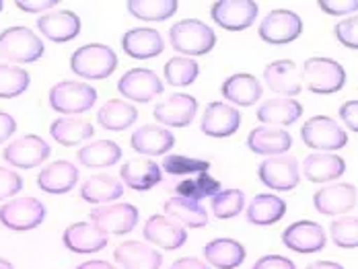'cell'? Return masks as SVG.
<instances>
[{
  "label": "cell",
  "mask_w": 358,
  "mask_h": 269,
  "mask_svg": "<svg viewBox=\"0 0 358 269\" xmlns=\"http://www.w3.org/2000/svg\"><path fill=\"white\" fill-rule=\"evenodd\" d=\"M50 107L58 113H64L66 117L78 115L89 111L97 103V91L78 80H62L50 89Z\"/></svg>",
  "instance_id": "4"
},
{
  "label": "cell",
  "mask_w": 358,
  "mask_h": 269,
  "mask_svg": "<svg viewBox=\"0 0 358 269\" xmlns=\"http://www.w3.org/2000/svg\"><path fill=\"white\" fill-rule=\"evenodd\" d=\"M220 183L216 181L215 177H210L208 173L196 175L192 179H185L176 185V194L179 198L192 200V202H200L204 198H215L216 194L220 191Z\"/></svg>",
  "instance_id": "39"
},
{
  "label": "cell",
  "mask_w": 358,
  "mask_h": 269,
  "mask_svg": "<svg viewBox=\"0 0 358 269\" xmlns=\"http://www.w3.org/2000/svg\"><path fill=\"white\" fill-rule=\"evenodd\" d=\"M292 146V136L282 128L259 126L248 136V148L262 157H282Z\"/></svg>",
  "instance_id": "27"
},
{
  "label": "cell",
  "mask_w": 358,
  "mask_h": 269,
  "mask_svg": "<svg viewBox=\"0 0 358 269\" xmlns=\"http://www.w3.org/2000/svg\"><path fill=\"white\" fill-rule=\"evenodd\" d=\"M78 183V168L71 161H56L37 175V185L41 191L52 196L69 194Z\"/></svg>",
  "instance_id": "26"
},
{
  "label": "cell",
  "mask_w": 358,
  "mask_h": 269,
  "mask_svg": "<svg viewBox=\"0 0 358 269\" xmlns=\"http://www.w3.org/2000/svg\"><path fill=\"white\" fill-rule=\"evenodd\" d=\"M264 80L270 91L292 99L303 91V76L292 60H276L264 70Z\"/></svg>",
  "instance_id": "19"
},
{
  "label": "cell",
  "mask_w": 358,
  "mask_h": 269,
  "mask_svg": "<svg viewBox=\"0 0 358 269\" xmlns=\"http://www.w3.org/2000/svg\"><path fill=\"white\" fill-rule=\"evenodd\" d=\"M169 41L173 50L187 56H204L216 45V34L200 19H183L169 29Z\"/></svg>",
  "instance_id": "1"
},
{
  "label": "cell",
  "mask_w": 358,
  "mask_h": 269,
  "mask_svg": "<svg viewBox=\"0 0 358 269\" xmlns=\"http://www.w3.org/2000/svg\"><path fill=\"white\" fill-rule=\"evenodd\" d=\"M169 269H210V266L196 257H181Z\"/></svg>",
  "instance_id": "52"
},
{
  "label": "cell",
  "mask_w": 358,
  "mask_h": 269,
  "mask_svg": "<svg viewBox=\"0 0 358 269\" xmlns=\"http://www.w3.org/2000/svg\"><path fill=\"white\" fill-rule=\"evenodd\" d=\"M17 132V122L10 113L0 111V144H4L10 136Z\"/></svg>",
  "instance_id": "51"
},
{
  "label": "cell",
  "mask_w": 358,
  "mask_h": 269,
  "mask_svg": "<svg viewBox=\"0 0 358 269\" xmlns=\"http://www.w3.org/2000/svg\"><path fill=\"white\" fill-rule=\"evenodd\" d=\"M113 259L124 269H159L163 266V255L141 240L120 242L113 251Z\"/></svg>",
  "instance_id": "24"
},
{
  "label": "cell",
  "mask_w": 358,
  "mask_h": 269,
  "mask_svg": "<svg viewBox=\"0 0 358 269\" xmlns=\"http://www.w3.org/2000/svg\"><path fill=\"white\" fill-rule=\"evenodd\" d=\"M120 179L128 189L148 191L163 179V168L152 159H132L120 168Z\"/></svg>",
  "instance_id": "25"
},
{
  "label": "cell",
  "mask_w": 358,
  "mask_h": 269,
  "mask_svg": "<svg viewBox=\"0 0 358 269\" xmlns=\"http://www.w3.org/2000/svg\"><path fill=\"white\" fill-rule=\"evenodd\" d=\"M301 138L305 146L313 150H325V152L340 150L348 144L346 130L327 115H315L307 119V124L301 128Z\"/></svg>",
  "instance_id": "7"
},
{
  "label": "cell",
  "mask_w": 358,
  "mask_h": 269,
  "mask_svg": "<svg viewBox=\"0 0 358 269\" xmlns=\"http://www.w3.org/2000/svg\"><path fill=\"white\" fill-rule=\"evenodd\" d=\"M257 177L268 189L292 191L301 181V170L292 157H268L257 168Z\"/></svg>",
  "instance_id": "12"
},
{
  "label": "cell",
  "mask_w": 358,
  "mask_h": 269,
  "mask_svg": "<svg viewBox=\"0 0 358 269\" xmlns=\"http://www.w3.org/2000/svg\"><path fill=\"white\" fill-rule=\"evenodd\" d=\"M2 8H4V4H2V2H0V10H2Z\"/></svg>",
  "instance_id": "56"
},
{
  "label": "cell",
  "mask_w": 358,
  "mask_h": 269,
  "mask_svg": "<svg viewBox=\"0 0 358 269\" xmlns=\"http://www.w3.org/2000/svg\"><path fill=\"white\" fill-rule=\"evenodd\" d=\"M303 80L315 95H334L346 85V70L331 58H309L303 66Z\"/></svg>",
  "instance_id": "5"
},
{
  "label": "cell",
  "mask_w": 358,
  "mask_h": 269,
  "mask_svg": "<svg viewBox=\"0 0 358 269\" xmlns=\"http://www.w3.org/2000/svg\"><path fill=\"white\" fill-rule=\"evenodd\" d=\"M329 235L336 247L340 249H357L358 247V218L344 216L331 222Z\"/></svg>",
  "instance_id": "44"
},
{
  "label": "cell",
  "mask_w": 358,
  "mask_h": 269,
  "mask_svg": "<svg viewBox=\"0 0 358 269\" xmlns=\"http://www.w3.org/2000/svg\"><path fill=\"white\" fill-rule=\"evenodd\" d=\"M0 269H15V268H13V263H10V261H6V259H2V257H0Z\"/></svg>",
  "instance_id": "55"
},
{
  "label": "cell",
  "mask_w": 358,
  "mask_h": 269,
  "mask_svg": "<svg viewBox=\"0 0 358 269\" xmlns=\"http://www.w3.org/2000/svg\"><path fill=\"white\" fill-rule=\"evenodd\" d=\"M91 222L106 235H126L138 224V210L132 203H109L91 210Z\"/></svg>",
  "instance_id": "10"
},
{
  "label": "cell",
  "mask_w": 358,
  "mask_h": 269,
  "mask_svg": "<svg viewBox=\"0 0 358 269\" xmlns=\"http://www.w3.org/2000/svg\"><path fill=\"white\" fill-rule=\"evenodd\" d=\"M93 134H95L93 124L78 117H58L50 126V136L62 146H76L80 142L91 140Z\"/></svg>",
  "instance_id": "37"
},
{
  "label": "cell",
  "mask_w": 358,
  "mask_h": 269,
  "mask_svg": "<svg viewBox=\"0 0 358 269\" xmlns=\"http://www.w3.org/2000/svg\"><path fill=\"white\" fill-rule=\"evenodd\" d=\"M122 48H124L126 56H130L134 60H150V58H157L159 54H163L165 41H163L161 34L152 27H136V29H130L124 34Z\"/></svg>",
  "instance_id": "22"
},
{
  "label": "cell",
  "mask_w": 358,
  "mask_h": 269,
  "mask_svg": "<svg viewBox=\"0 0 358 269\" xmlns=\"http://www.w3.org/2000/svg\"><path fill=\"white\" fill-rule=\"evenodd\" d=\"M138 117V109L134 105L122 99H109L97 113V124L103 130L111 132H122L126 128H130Z\"/></svg>",
  "instance_id": "35"
},
{
  "label": "cell",
  "mask_w": 358,
  "mask_h": 269,
  "mask_svg": "<svg viewBox=\"0 0 358 269\" xmlns=\"http://www.w3.org/2000/svg\"><path fill=\"white\" fill-rule=\"evenodd\" d=\"M213 214L220 220L235 218L245 208V194L241 189H220L213 198Z\"/></svg>",
  "instance_id": "42"
},
{
  "label": "cell",
  "mask_w": 358,
  "mask_h": 269,
  "mask_svg": "<svg viewBox=\"0 0 358 269\" xmlns=\"http://www.w3.org/2000/svg\"><path fill=\"white\" fill-rule=\"evenodd\" d=\"M126 6L132 17L148 23H159L173 17L179 4L178 0H130Z\"/></svg>",
  "instance_id": "38"
},
{
  "label": "cell",
  "mask_w": 358,
  "mask_h": 269,
  "mask_svg": "<svg viewBox=\"0 0 358 269\" xmlns=\"http://www.w3.org/2000/svg\"><path fill=\"white\" fill-rule=\"evenodd\" d=\"M198 113V101L192 95L185 93H176L161 101L155 109L152 115L159 124L169 128H187Z\"/></svg>",
  "instance_id": "14"
},
{
  "label": "cell",
  "mask_w": 358,
  "mask_h": 269,
  "mask_svg": "<svg viewBox=\"0 0 358 269\" xmlns=\"http://www.w3.org/2000/svg\"><path fill=\"white\" fill-rule=\"evenodd\" d=\"M307 269H344V266H340L336 261H315V263L307 266Z\"/></svg>",
  "instance_id": "54"
},
{
  "label": "cell",
  "mask_w": 358,
  "mask_h": 269,
  "mask_svg": "<svg viewBox=\"0 0 358 269\" xmlns=\"http://www.w3.org/2000/svg\"><path fill=\"white\" fill-rule=\"evenodd\" d=\"M52 154V148L50 144L39 138L36 134L21 136L19 140H13L4 152H2V159L10 165V167L17 168H34L41 163H45Z\"/></svg>",
  "instance_id": "11"
},
{
  "label": "cell",
  "mask_w": 358,
  "mask_h": 269,
  "mask_svg": "<svg viewBox=\"0 0 358 269\" xmlns=\"http://www.w3.org/2000/svg\"><path fill=\"white\" fill-rule=\"evenodd\" d=\"M334 34L338 37V41L344 48L358 50V15H352L344 21H340L334 29Z\"/></svg>",
  "instance_id": "45"
},
{
  "label": "cell",
  "mask_w": 358,
  "mask_h": 269,
  "mask_svg": "<svg viewBox=\"0 0 358 269\" xmlns=\"http://www.w3.org/2000/svg\"><path fill=\"white\" fill-rule=\"evenodd\" d=\"M358 194L352 183H334L315 194L313 205L323 216H340L357 205Z\"/></svg>",
  "instance_id": "17"
},
{
  "label": "cell",
  "mask_w": 358,
  "mask_h": 269,
  "mask_svg": "<svg viewBox=\"0 0 358 269\" xmlns=\"http://www.w3.org/2000/svg\"><path fill=\"white\" fill-rule=\"evenodd\" d=\"M320 8L327 15L342 17L358 10V0H320Z\"/></svg>",
  "instance_id": "47"
},
{
  "label": "cell",
  "mask_w": 358,
  "mask_h": 269,
  "mask_svg": "<svg viewBox=\"0 0 358 269\" xmlns=\"http://www.w3.org/2000/svg\"><path fill=\"white\" fill-rule=\"evenodd\" d=\"M287 214V202L274 194L255 196L248 205V222L255 226H272L280 222Z\"/></svg>",
  "instance_id": "33"
},
{
  "label": "cell",
  "mask_w": 358,
  "mask_h": 269,
  "mask_svg": "<svg viewBox=\"0 0 358 269\" xmlns=\"http://www.w3.org/2000/svg\"><path fill=\"white\" fill-rule=\"evenodd\" d=\"M58 4V0H17V8L23 13H43L48 8H56Z\"/></svg>",
  "instance_id": "50"
},
{
  "label": "cell",
  "mask_w": 358,
  "mask_h": 269,
  "mask_svg": "<svg viewBox=\"0 0 358 269\" xmlns=\"http://www.w3.org/2000/svg\"><path fill=\"white\" fill-rule=\"evenodd\" d=\"M259 6L253 0H218L210 8V17L224 31H245L257 19Z\"/></svg>",
  "instance_id": "8"
},
{
  "label": "cell",
  "mask_w": 358,
  "mask_h": 269,
  "mask_svg": "<svg viewBox=\"0 0 358 269\" xmlns=\"http://www.w3.org/2000/svg\"><path fill=\"white\" fill-rule=\"evenodd\" d=\"M251 269H296V266L282 255H264Z\"/></svg>",
  "instance_id": "48"
},
{
  "label": "cell",
  "mask_w": 358,
  "mask_h": 269,
  "mask_svg": "<svg viewBox=\"0 0 358 269\" xmlns=\"http://www.w3.org/2000/svg\"><path fill=\"white\" fill-rule=\"evenodd\" d=\"M62 242L72 253L91 255V253H97V251L106 249L108 235L101 228H97L93 222H76V224H71L64 231Z\"/></svg>",
  "instance_id": "21"
},
{
  "label": "cell",
  "mask_w": 358,
  "mask_h": 269,
  "mask_svg": "<svg viewBox=\"0 0 358 269\" xmlns=\"http://www.w3.org/2000/svg\"><path fill=\"white\" fill-rule=\"evenodd\" d=\"M282 242L285 247L294 251V253H317L322 251L327 242V236L323 226H320L317 222L311 220H299L294 224H290L287 231L282 233Z\"/></svg>",
  "instance_id": "15"
},
{
  "label": "cell",
  "mask_w": 358,
  "mask_h": 269,
  "mask_svg": "<svg viewBox=\"0 0 358 269\" xmlns=\"http://www.w3.org/2000/svg\"><path fill=\"white\" fill-rule=\"evenodd\" d=\"M23 189V179L19 173L0 167V200H8Z\"/></svg>",
  "instance_id": "46"
},
{
  "label": "cell",
  "mask_w": 358,
  "mask_h": 269,
  "mask_svg": "<svg viewBox=\"0 0 358 269\" xmlns=\"http://www.w3.org/2000/svg\"><path fill=\"white\" fill-rule=\"evenodd\" d=\"M122 97L136 103H148L163 93V80L148 68H132L117 80Z\"/></svg>",
  "instance_id": "13"
},
{
  "label": "cell",
  "mask_w": 358,
  "mask_h": 269,
  "mask_svg": "<svg viewBox=\"0 0 358 269\" xmlns=\"http://www.w3.org/2000/svg\"><path fill=\"white\" fill-rule=\"evenodd\" d=\"M31 76L23 68L13 64H0V99L21 97L29 89Z\"/></svg>",
  "instance_id": "40"
},
{
  "label": "cell",
  "mask_w": 358,
  "mask_h": 269,
  "mask_svg": "<svg viewBox=\"0 0 358 269\" xmlns=\"http://www.w3.org/2000/svg\"><path fill=\"white\" fill-rule=\"evenodd\" d=\"M198 74H200L198 62L194 58H183V56L171 58L163 68L165 80L173 87H189L192 82H196Z\"/></svg>",
  "instance_id": "41"
},
{
  "label": "cell",
  "mask_w": 358,
  "mask_h": 269,
  "mask_svg": "<svg viewBox=\"0 0 358 269\" xmlns=\"http://www.w3.org/2000/svg\"><path fill=\"white\" fill-rule=\"evenodd\" d=\"M346 173V163L338 154H311L303 163V175L311 183H327L336 181Z\"/></svg>",
  "instance_id": "31"
},
{
  "label": "cell",
  "mask_w": 358,
  "mask_h": 269,
  "mask_svg": "<svg viewBox=\"0 0 358 269\" xmlns=\"http://www.w3.org/2000/svg\"><path fill=\"white\" fill-rule=\"evenodd\" d=\"M45 48L29 27H8L0 34V56L10 64H31L43 56Z\"/></svg>",
  "instance_id": "3"
},
{
  "label": "cell",
  "mask_w": 358,
  "mask_h": 269,
  "mask_svg": "<svg viewBox=\"0 0 358 269\" xmlns=\"http://www.w3.org/2000/svg\"><path fill=\"white\" fill-rule=\"evenodd\" d=\"M301 115H303V105L294 99H287V97L268 99V101H264L262 107H257V119L270 128L290 126Z\"/></svg>",
  "instance_id": "30"
},
{
  "label": "cell",
  "mask_w": 358,
  "mask_h": 269,
  "mask_svg": "<svg viewBox=\"0 0 358 269\" xmlns=\"http://www.w3.org/2000/svg\"><path fill=\"white\" fill-rule=\"evenodd\" d=\"M245 257V247L235 238H215L204 247L206 263L216 269H237Z\"/></svg>",
  "instance_id": "29"
},
{
  "label": "cell",
  "mask_w": 358,
  "mask_h": 269,
  "mask_svg": "<svg viewBox=\"0 0 358 269\" xmlns=\"http://www.w3.org/2000/svg\"><path fill=\"white\" fill-rule=\"evenodd\" d=\"M161 168L173 177H185V175H202L210 170V163L202 161V159H192V157H183V154H169L163 159Z\"/></svg>",
  "instance_id": "43"
},
{
  "label": "cell",
  "mask_w": 358,
  "mask_h": 269,
  "mask_svg": "<svg viewBox=\"0 0 358 269\" xmlns=\"http://www.w3.org/2000/svg\"><path fill=\"white\" fill-rule=\"evenodd\" d=\"M45 220V205L37 198H15L0 205V224L15 233L34 231Z\"/></svg>",
  "instance_id": "6"
},
{
  "label": "cell",
  "mask_w": 358,
  "mask_h": 269,
  "mask_svg": "<svg viewBox=\"0 0 358 269\" xmlns=\"http://www.w3.org/2000/svg\"><path fill=\"white\" fill-rule=\"evenodd\" d=\"M241 126V113L237 107H231L229 103L215 101L204 109L202 115V132L210 138H229Z\"/></svg>",
  "instance_id": "16"
},
{
  "label": "cell",
  "mask_w": 358,
  "mask_h": 269,
  "mask_svg": "<svg viewBox=\"0 0 358 269\" xmlns=\"http://www.w3.org/2000/svg\"><path fill=\"white\" fill-rule=\"evenodd\" d=\"M340 119L346 124L348 130L358 134V101H346L340 107Z\"/></svg>",
  "instance_id": "49"
},
{
  "label": "cell",
  "mask_w": 358,
  "mask_h": 269,
  "mask_svg": "<svg viewBox=\"0 0 358 269\" xmlns=\"http://www.w3.org/2000/svg\"><path fill=\"white\" fill-rule=\"evenodd\" d=\"M78 163L89 168H106L120 163L122 148L113 140H97L87 146H83L76 154Z\"/></svg>",
  "instance_id": "36"
},
{
  "label": "cell",
  "mask_w": 358,
  "mask_h": 269,
  "mask_svg": "<svg viewBox=\"0 0 358 269\" xmlns=\"http://www.w3.org/2000/svg\"><path fill=\"white\" fill-rule=\"evenodd\" d=\"M76 269H115L109 261H101V259H93V261H85Z\"/></svg>",
  "instance_id": "53"
},
{
  "label": "cell",
  "mask_w": 358,
  "mask_h": 269,
  "mask_svg": "<svg viewBox=\"0 0 358 269\" xmlns=\"http://www.w3.org/2000/svg\"><path fill=\"white\" fill-rule=\"evenodd\" d=\"M37 29L54 43H66L80 34V17L72 10H50L37 19Z\"/></svg>",
  "instance_id": "18"
},
{
  "label": "cell",
  "mask_w": 358,
  "mask_h": 269,
  "mask_svg": "<svg viewBox=\"0 0 358 269\" xmlns=\"http://www.w3.org/2000/svg\"><path fill=\"white\" fill-rule=\"evenodd\" d=\"M132 148L143 157H163L176 146V136L163 126L148 124L138 128L130 138Z\"/></svg>",
  "instance_id": "23"
},
{
  "label": "cell",
  "mask_w": 358,
  "mask_h": 269,
  "mask_svg": "<svg viewBox=\"0 0 358 269\" xmlns=\"http://www.w3.org/2000/svg\"><path fill=\"white\" fill-rule=\"evenodd\" d=\"M143 235L148 242H152L161 249H167V251L183 247L187 240V231L183 226H179L178 222H173L171 218L161 216V214H155L144 222Z\"/></svg>",
  "instance_id": "20"
},
{
  "label": "cell",
  "mask_w": 358,
  "mask_h": 269,
  "mask_svg": "<svg viewBox=\"0 0 358 269\" xmlns=\"http://www.w3.org/2000/svg\"><path fill=\"white\" fill-rule=\"evenodd\" d=\"M220 93L222 97L233 105H239V107H251L262 99V85L259 80L248 74V72H237L233 76H229L222 87H220Z\"/></svg>",
  "instance_id": "28"
},
{
  "label": "cell",
  "mask_w": 358,
  "mask_h": 269,
  "mask_svg": "<svg viewBox=\"0 0 358 269\" xmlns=\"http://www.w3.org/2000/svg\"><path fill=\"white\" fill-rule=\"evenodd\" d=\"M165 216L183 228H204L208 224V212L204 210V205L179 196L165 203Z\"/></svg>",
  "instance_id": "34"
},
{
  "label": "cell",
  "mask_w": 358,
  "mask_h": 269,
  "mask_svg": "<svg viewBox=\"0 0 358 269\" xmlns=\"http://www.w3.org/2000/svg\"><path fill=\"white\" fill-rule=\"evenodd\" d=\"M124 196V185L122 181H117L115 177L99 173L89 177L83 187H80V198L85 202L93 203V205H101V203H109L113 200H120Z\"/></svg>",
  "instance_id": "32"
},
{
  "label": "cell",
  "mask_w": 358,
  "mask_h": 269,
  "mask_svg": "<svg viewBox=\"0 0 358 269\" xmlns=\"http://www.w3.org/2000/svg\"><path fill=\"white\" fill-rule=\"evenodd\" d=\"M257 34L270 45H285L303 34V21L294 10L276 8L264 17Z\"/></svg>",
  "instance_id": "9"
},
{
  "label": "cell",
  "mask_w": 358,
  "mask_h": 269,
  "mask_svg": "<svg viewBox=\"0 0 358 269\" xmlns=\"http://www.w3.org/2000/svg\"><path fill=\"white\" fill-rule=\"evenodd\" d=\"M117 68L115 52L103 43H87L71 56V70L87 80H103Z\"/></svg>",
  "instance_id": "2"
}]
</instances>
